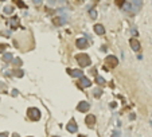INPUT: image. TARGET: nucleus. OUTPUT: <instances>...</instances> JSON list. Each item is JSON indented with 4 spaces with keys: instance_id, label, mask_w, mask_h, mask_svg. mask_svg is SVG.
<instances>
[{
    "instance_id": "29",
    "label": "nucleus",
    "mask_w": 152,
    "mask_h": 137,
    "mask_svg": "<svg viewBox=\"0 0 152 137\" xmlns=\"http://www.w3.org/2000/svg\"><path fill=\"white\" fill-rule=\"evenodd\" d=\"M0 2H4V0H0Z\"/></svg>"
},
{
    "instance_id": "28",
    "label": "nucleus",
    "mask_w": 152,
    "mask_h": 137,
    "mask_svg": "<svg viewBox=\"0 0 152 137\" xmlns=\"http://www.w3.org/2000/svg\"><path fill=\"white\" fill-rule=\"evenodd\" d=\"M53 137H58V136H53Z\"/></svg>"
},
{
    "instance_id": "14",
    "label": "nucleus",
    "mask_w": 152,
    "mask_h": 137,
    "mask_svg": "<svg viewBox=\"0 0 152 137\" xmlns=\"http://www.w3.org/2000/svg\"><path fill=\"white\" fill-rule=\"evenodd\" d=\"M3 59H4L6 62H11V61H12V55H11V54H4Z\"/></svg>"
},
{
    "instance_id": "15",
    "label": "nucleus",
    "mask_w": 152,
    "mask_h": 137,
    "mask_svg": "<svg viewBox=\"0 0 152 137\" xmlns=\"http://www.w3.org/2000/svg\"><path fill=\"white\" fill-rule=\"evenodd\" d=\"M4 12H6V14H12V12H14V8H12V7H8V6H7V7L4 8Z\"/></svg>"
},
{
    "instance_id": "27",
    "label": "nucleus",
    "mask_w": 152,
    "mask_h": 137,
    "mask_svg": "<svg viewBox=\"0 0 152 137\" xmlns=\"http://www.w3.org/2000/svg\"><path fill=\"white\" fill-rule=\"evenodd\" d=\"M74 2H75V3H81V0H74Z\"/></svg>"
},
{
    "instance_id": "22",
    "label": "nucleus",
    "mask_w": 152,
    "mask_h": 137,
    "mask_svg": "<svg viewBox=\"0 0 152 137\" xmlns=\"http://www.w3.org/2000/svg\"><path fill=\"white\" fill-rule=\"evenodd\" d=\"M6 47H7L6 44H0V54H2V52H4V51H6Z\"/></svg>"
},
{
    "instance_id": "4",
    "label": "nucleus",
    "mask_w": 152,
    "mask_h": 137,
    "mask_svg": "<svg viewBox=\"0 0 152 137\" xmlns=\"http://www.w3.org/2000/svg\"><path fill=\"white\" fill-rule=\"evenodd\" d=\"M89 108H90V105L88 104L86 101H81L79 104H78V106H77V110L78 112H88Z\"/></svg>"
},
{
    "instance_id": "7",
    "label": "nucleus",
    "mask_w": 152,
    "mask_h": 137,
    "mask_svg": "<svg viewBox=\"0 0 152 137\" xmlns=\"http://www.w3.org/2000/svg\"><path fill=\"white\" fill-rule=\"evenodd\" d=\"M85 122L88 127H94V124H96V117L93 116V114H88L86 118H85Z\"/></svg>"
},
{
    "instance_id": "30",
    "label": "nucleus",
    "mask_w": 152,
    "mask_h": 137,
    "mask_svg": "<svg viewBox=\"0 0 152 137\" xmlns=\"http://www.w3.org/2000/svg\"><path fill=\"white\" fill-rule=\"evenodd\" d=\"M14 2H18V0H14Z\"/></svg>"
},
{
    "instance_id": "21",
    "label": "nucleus",
    "mask_w": 152,
    "mask_h": 137,
    "mask_svg": "<svg viewBox=\"0 0 152 137\" xmlns=\"http://www.w3.org/2000/svg\"><path fill=\"white\" fill-rule=\"evenodd\" d=\"M16 4H18L19 7H22V8H26V7H27V6H26L24 3H23V2H20V0H19V2H16Z\"/></svg>"
},
{
    "instance_id": "26",
    "label": "nucleus",
    "mask_w": 152,
    "mask_h": 137,
    "mask_svg": "<svg viewBox=\"0 0 152 137\" xmlns=\"http://www.w3.org/2000/svg\"><path fill=\"white\" fill-rule=\"evenodd\" d=\"M12 137H20V136H19L18 133H14V134H12Z\"/></svg>"
},
{
    "instance_id": "20",
    "label": "nucleus",
    "mask_w": 152,
    "mask_h": 137,
    "mask_svg": "<svg viewBox=\"0 0 152 137\" xmlns=\"http://www.w3.org/2000/svg\"><path fill=\"white\" fill-rule=\"evenodd\" d=\"M14 73H15L16 77H23V71H22V70H15Z\"/></svg>"
},
{
    "instance_id": "3",
    "label": "nucleus",
    "mask_w": 152,
    "mask_h": 137,
    "mask_svg": "<svg viewBox=\"0 0 152 137\" xmlns=\"http://www.w3.org/2000/svg\"><path fill=\"white\" fill-rule=\"evenodd\" d=\"M117 63H119L117 58H116V56H113V55H109L108 58L105 59V67H107V70H108V68L116 67V66H117Z\"/></svg>"
},
{
    "instance_id": "1",
    "label": "nucleus",
    "mask_w": 152,
    "mask_h": 137,
    "mask_svg": "<svg viewBox=\"0 0 152 137\" xmlns=\"http://www.w3.org/2000/svg\"><path fill=\"white\" fill-rule=\"evenodd\" d=\"M75 59H77V62H78V65L81 67H86V66L90 65V58H89V55H86V54H78L75 56Z\"/></svg>"
},
{
    "instance_id": "10",
    "label": "nucleus",
    "mask_w": 152,
    "mask_h": 137,
    "mask_svg": "<svg viewBox=\"0 0 152 137\" xmlns=\"http://www.w3.org/2000/svg\"><path fill=\"white\" fill-rule=\"evenodd\" d=\"M51 22H53V24H54V26H62L63 19H62L61 16H54V18L51 19Z\"/></svg>"
},
{
    "instance_id": "12",
    "label": "nucleus",
    "mask_w": 152,
    "mask_h": 137,
    "mask_svg": "<svg viewBox=\"0 0 152 137\" xmlns=\"http://www.w3.org/2000/svg\"><path fill=\"white\" fill-rule=\"evenodd\" d=\"M94 31L98 34V35L105 34V28H104V26H101V24H96V26H94Z\"/></svg>"
},
{
    "instance_id": "23",
    "label": "nucleus",
    "mask_w": 152,
    "mask_h": 137,
    "mask_svg": "<svg viewBox=\"0 0 152 137\" xmlns=\"http://www.w3.org/2000/svg\"><path fill=\"white\" fill-rule=\"evenodd\" d=\"M90 16H92V18H96V16H97L96 11H93V9H92V11H90Z\"/></svg>"
},
{
    "instance_id": "24",
    "label": "nucleus",
    "mask_w": 152,
    "mask_h": 137,
    "mask_svg": "<svg viewBox=\"0 0 152 137\" xmlns=\"http://www.w3.org/2000/svg\"><path fill=\"white\" fill-rule=\"evenodd\" d=\"M32 2H34L35 4H40V3H42V0H32Z\"/></svg>"
},
{
    "instance_id": "19",
    "label": "nucleus",
    "mask_w": 152,
    "mask_h": 137,
    "mask_svg": "<svg viewBox=\"0 0 152 137\" xmlns=\"http://www.w3.org/2000/svg\"><path fill=\"white\" fill-rule=\"evenodd\" d=\"M124 3H125V0H116V4H117L119 7H123Z\"/></svg>"
},
{
    "instance_id": "6",
    "label": "nucleus",
    "mask_w": 152,
    "mask_h": 137,
    "mask_svg": "<svg viewBox=\"0 0 152 137\" xmlns=\"http://www.w3.org/2000/svg\"><path fill=\"white\" fill-rule=\"evenodd\" d=\"M75 44H77V47H78V49H81V50L88 49V42H86V39H84V38H79V39H77Z\"/></svg>"
},
{
    "instance_id": "13",
    "label": "nucleus",
    "mask_w": 152,
    "mask_h": 137,
    "mask_svg": "<svg viewBox=\"0 0 152 137\" xmlns=\"http://www.w3.org/2000/svg\"><path fill=\"white\" fill-rule=\"evenodd\" d=\"M90 85H92V82L89 81L88 78H85V77L81 78V86H84V87H89Z\"/></svg>"
},
{
    "instance_id": "9",
    "label": "nucleus",
    "mask_w": 152,
    "mask_h": 137,
    "mask_svg": "<svg viewBox=\"0 0 152 137\" xmlns=\"http://www.w3.org/2000/svg\"><path fill=\"white\" fill-rule=\"evenodd\" d=\"M8 24L11 26V28H12V30L18 28V26H19V19H18L16 16H14L12 19H9V20H8Z\"/></svg>"
},
{
    "instance_id": "17",
    "label": "nucleus",
    "mask_w": 152,
    "mask_h": 137,
    "mask_svg": "<svg viewBox=\"0 0 152 137\" xmlns=\"http://www.w3.org/2000/svg\"><path fill=\"white\" fill-rule=\"evenodd\" d=\"M22 63H23V62H22V59H18V58H16V59H14V65H15V66H22Z\"/></svg>"
},
{
    "instance_id": "18",
    "label": "nucleus",
    "mask_w": 152,
    "mask_h": 137,
    "mask_svg": "<svg viewBox=\"0 0 152 137\" xmlns=\"http://www.w3.org/2000/svg\"><path fill=\"white\" fill-rule=\"evenodd\" d=\"M101 93H102L101 89H96V90H94V97H100V96H101Z\"/></svg>"
},
{
    "instance_id": "16",
    "label": "nucleus",
    "mask_w": 152,
    "mask_h": 137,
    "mask_svg": "<svg viewBox=\"0 0 152 137\" xmlns=\"http://www.w3.org/2000/svg\"><path fill=\"white\" fill-rule=\"evenodd\" d=\"M96 82H97L98 85H104V83H105V81H104L102 77H97V78H96Z\"/></svg>"
},
{
    "instance_id": "11",
    "label": "nucleus",
    "mask_w": 152,
    "mask_h": 137,
    "mask_svg": "<svg viewBox=\"0 0 152 137\" xmlns=\"http://www.w3.org/2000/svg\"><path fill=\"white\" fill-rule=\"evenodd\" d=\"M129 43H131V46H132V49H133L135 51L140 50V43L137 42V39H131V40H129Z\"/></svg>"
},
{
    "instance_id": "25",
    "label": "nucleus",
    "mask_w": 152,
    "mask_h": 137,
    "mask_svg": "<svg viewBox=\"0 0 152 137\" xmlns=\"http://www.w3.org/2000/svg\"><path fill=\"white\" fill-rule=\"evenodd\" d=\"M0 137H8V133H0Z\"/></svg>"
},
{
    "instance_id": "2",
    "label": "nucleus",
    "mask_w": 152,
    "mask_h": 137,
    "mask_svg": "<svg viewBox=\"0 0 152 137\" xmlns=\"http://www.w3.org/2000/svg\"><path fill=\"white\" fill-rule=\"evenodd\" d=\"M27 114H28L30 120H32V121H38L40 118V110L37 109V108H30Z\"/></svg>"
},
{
    "instance_id": "5",
    "label": "nucleus",
    "mask_w": 152,
    "mask_h": 137,
    "mask_svg": "<svg viewBox=\"0 0 152 137\" xmlns=\"http://www.w3.org/2000/svg\"><path fill=\"white\" fill-rule=\"evenodd\" d=\"M66 129L70 132V133H75L77 130H78V127H77V124H75V121L74 120H72L69 124H67V127H66Z\"/></svg>"
},
{
    "instance_id": "8",
    "label": "nucleus",
    "mask_w": 152,
    "mask_h": 137,
    "mask_svg": "<svg viewBox=\"0 0 152 137\" xmlns=\"http://www.w3.org/2000/svg\"><path fill=\"white\" fill-rule=\"evenodd\" d=\"M67 73L70 74V75H73V77H77V78H82L84 77V73H82V70H79V68H77V70H67Z\"/></svg>"
}]
</instances>
